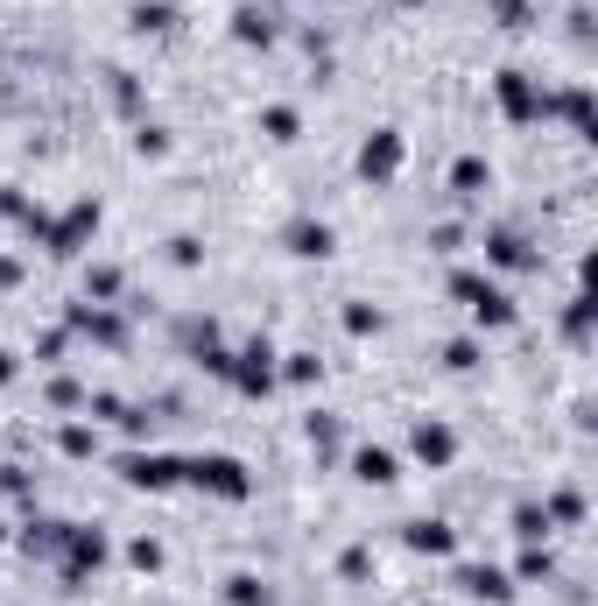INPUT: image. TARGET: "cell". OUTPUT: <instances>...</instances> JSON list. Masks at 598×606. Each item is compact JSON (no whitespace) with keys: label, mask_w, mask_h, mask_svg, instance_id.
<instances>
[{"label":"cell","mask_w":598,"mask_h":606,"mask_svg":"<svg viewBox=\"0 0 598 606\" xmlns=\"http://www.w3.org/2000/svg\"><path fill=\"white\" fill-rule=\"evenodd\" d=\"M184 480H190V486H204V494H219V500H247V494H253L247 466H239V458H226V452L184 458Z\"/></svg>","instance_id":"cell-1"},{"label":"cell","mask_w":598,"mask_h":606,"mask_svg":"<svg viewBox=\"0 0 598 606\" xmlns=\"http://www.w3.org/2000/svg\"><path fill=\"white\" fill-rule=\"evenodd\" d=\"M451 297L465 304L472 318L486 324V332H507V324H514V304H507V289L486 283V275H465V269H458V275H451Z\"/></svg>","instance_id":"cell-2"},{"label":"cell","mask_w":598,"mask_h":606,"mask_svg":"<svg viewBox=\"0 0 598 606\" xmlns=\"http://www.w3.org/2000/svg\"><path fill=\"white\" fill-rule=\"evenodd\" d=\"M92 233H99V205H92V198H78V205H71L64 219H57V226H42L36 240L50 247V255H78V247L92 240Z\"/></svg>","instance_id":"cell-3"},{"label":"cell","mask_w":598,"mask_h":606,"mask_svg":"<svg viewBox=\"0 0 598 606\" xmlns=\"http://www.w3.org/2000/svg\"><path fill=\"white\" fill-rule=\"evenodd\" d=\"M226 374H233L239 395H267V388H275V346H267V338H253V346L239 353Z\"/></svg>","instance_id":"cell-4"},{"label":"cell","mask_w":598,"mask_h":606,"mask_svg":"<svg viewBox=\"0 0 598 606\" xmlns=\"http://www.w3.org/2000/svg\"><path fill=\"white\" fill-rule=\"evenodd\" d=\"M395 170H401V135H395V127L366 135V149H359V176H366V184H387Z\"/></svg>","instance_id":"cell-5"},{"label":"cell","mask_w":598,"mask_h":606,"mask_svg":"<svg viewBox=\"0 0 598 606\" xmlns=\"http://www.w3.org/2000/svg\"><path fill=\"white\" fill-rule=\"evenodd\" d=\"M127 480L148 486V494H162V486L184 480V458H170V452H134V458H127Z\"/></svg>","instance_id":"cell-6"},{"label":"cell","mask_w":598,"mask_h":606,"mask_svg":"<svg viewBox=\"0 0 598 606\" xmlns=\"http://www.w3.org/2000/svg\"><path fill=\"white\" fill-rule=\"evenodd\" d=\"M64 551H71V565H64V579H71V585H78L85 571L107 565V536H99V529H64Z\"/></svg>","instance_id":"cell-7"},{"label":"cell","mask_w":598,"mask_h":606,"mask_svg":"<svg viewBox=\"0 0 598 606\" xmlns=\"http://www.w3.org/2000/svg\"><path fill=\"white\" fill-rule=\"evenodd\" d=\"M500 107H507V121H535V113H543V92H535L528 85V71H500Z\"/></svg>","instance_id":"cell-8"},{"label":"cell","mask_w":598,"mask_h":606,"mask_svg":"<svg viewBox=\"0 0 598 606\" xmlns=\"http://www.w3.org/2000/svg\"><path fill=\"white\" fill-rule=\"evenodd\" d=\"M415 458H423V466H451V458H458V437L444 431V423H415Z\"/></svg>","instance_id":"cell-9"},{"label":"cell","mask_w":598,"mask_h":606,"mask_svg":"<svg viewBox=\"0 0 598 606\" xmlns=\"http://www.w3.org/2000/svg\"><path fill=\"white\" fill-rule=\"evenodd\" d=\"M458 585H465L472 599H514L507 571H493V565H465V571H458Z\"/></svg>","instance_id":"cell-10"},{"label":"cell","mask_w":598,"mask_h":606,"mask_svg":"<svg viewBox=\"0 0 598 606\" xmlns=\"http://www.w3.org/2000/svg\"><path fill=\"white\" fill-rule=\"evenodd\" d=\"M352 472L366 486H395L401 472H395V452H381V445H366V452H352Z\"/></svg>","instance_id":"cell-11"},{"label":"cell","mask_w":598,"mask_h":606,"mask_svg":"<svg viewBox=\"0 0 598 606\" xmlns=\"http://www.w3.org/2000/svg\"><path fill=\"white\" fill-rule=\"evenodd\" d=\"M409 551H415V557H451L458 536H451L444 522H409Z\"/></svg>","instance_id":"cell-12"},{"label":"cell","mask_w":598,"mask_h":606,"mask_svg":"<svg viewBox=\"0 0 598 606\" xmlns=\"http://www.w3.org/2000/svg\"><path fill=\"white\" fill-rule=\"evenodd\" d=\"M486 255L500 261V269H528V240H521V233H486Z\"/></svg>","instance_id":"cell-13"},{"label":"cell","mask_w":598,"mask_h":606,"mask_svg":"<svg viewBox=\"0 0 598 606\" xmlns=\"http://www.w3.org/2000/svg\"><path fill=\"white\" fill-rule=\"evenodd\" d=\"M289 247L296 255H332V226H324V219H303V226H289Z\"/></svg>","instance_id":"cell-14"},{"label":"cell","mask_w":598,"mask_h":606,"mask_svg":"<svg viewBox=\"0 0 598 606\" xmlns=\"http://www.w3.org/2000/svg\"><path fill=\"white\" fill-rule=\"evenodd\" d=\"M233 36H239V42H267L275 28H267V14H261V8H239V14H233Z\"/></svg>","instance_id":"cell-15"},{"label":"cell","mask_w":598,"mask_h":606,"mask_svg":"<svg viewBox=\"0 0 598 606\" xmlns=\"http://www.w3.org/2000/svg\"><path fill=\"white\" fill-rule=\"evenodd\" d=\"M78 332H92V338H107V346H120V318H107V310H78Z\"/></svg>","instance_id":"cell-16"},{"label":"cell","mask_w":598,"mask_h":606,"mask_svg":"<svg viewBox=\"0 0 598 606\" xmlns=\"http://www.w3.org/2000/svg\"><path fill=\"white\" fill-rule=\"evenodd\" d=\"M451 184H458V198H472V190H486V162H478V156H465V162H458V170H451Z\"/></svg>","instance_id":"cell-17"},{"label":"cell","mask_w":598,"mask_h":606,"mask_svg":"<svg viewBox=\"0 0 598 606\" xmlns=\"http://www.w3.org/2000/svg\"><path fill=\"white\" fill-rule=\"evenodd\" d=\"M514 536H521V543H543V536H549V515H543V508H514Z\"/></svg>","instance_id":"cell-18"},{"label":"cell","mask_w":598,"mask_h":606,"mask_svg":"<svg viewBox=\"0 0 598 606\" xmlns=\"http://www.w3.org/2000/svg\"><path fill=\"white\" fill-rule=\"evenodd\" d=\"M261 135H275V141H296V113H289V107H267V113H261Z\"/></svg>","instance_id":"cell-19"},{"label":"cell","mask_w":598,"mask_h":606,"mask_svg":"<svg viewBox=\"0 0 598 606\" xmlns=\"http://www.w3.org/2000/svg\"><path fill=\"white\" fill-rule=\"evenodd\" d=\"M444 367H458V374H465V367H478V346H472V338H458V346H444Z\"/></svg>","instance_id":"cell-20"},{"label":"cell","mask_w":598,"mask_h":606,"mask_svg":"<svg viewBox=\"0 0 598 606\" xmlns=\"http://www.w3.org/2000/svg\"><path fill=\"white\" fill-rule=\"evenodd\" d=\"M289 381H317V353H289V367H282Z\"/></svg>","instance_id":"cell-21"},{"label":"cell","mask_w":598,"mask_h":606,"mask_svg":"<svg viewBox=\"0 0 598 606\" xmlns=\"http://www.w3.org/2000/svg\"><path fill=\"white\" fill-rule=\"evenodd\" d=\"M346 332H381V310H366V304H352V310H346Z\"/></svg>","instance_id":"cell-22"},{"label":"cell","mask_w":598,"mask_h":606,"mask_svg":"<svg viewBox=\"0 0 598 606\" xmlns=\"http://www.w3.org/2000/svg\"><path fill=\"white\" fill-rule=\"evenodd\" d=\"M549 515V522H577V515H585V500H577V494H557V508H543Z\"/></svg>","instance_id":"cell-23"},{"label":"cell","mask_w":598,"mask_h":606,"mask_svg":"<svg viewBox=\"0 0 598 606\" xmlns=\"http://www.w3.org/2000/svg\"><path fill=\"white\" fill-rule=\"evenodd\" d=\"M127 557H134V565H141V571H155V565H162V543H155V536H141V543H134Z\"/></svg>","instance_id":"cell-24"},{"label":"cell","mask_w":598,"mask_h":606,"mask_svg":"<svg viewBox=\"0 0 598 606\" xmlns=\"http://www.w3.org/2000/svg\"><path fill=\"white\" fill-rule=\"evenodd\" d=\"M92 445H99V437L85 431V423H71V431H64V452H71V458H85V452H92Z\"/></svg>","instance_id":"cell-25"},{"label":"cell","mask_w":598,"mask_h":606,"mask_svg":"<svg viewBox=\"0 0 598 606\" xmlns=\"http://www.w3.org/2000/svg\"><path fill=\"white\" fill-rule=\"evenodd\" d=\"M521 579H549V551H543V543H535V551L521 557Z\"/></svg>","instance_id":"cell-26"},{"label":"cell","mask_w":598,"mask_h":606,"mask_svg":"<svg viewBox=\"0 0 598 606\" xmlns=\"http://www.w3.org/2000/svg\"><path fill=\"white\" fill-rule=\"evenodd\" d=\"M14 275H22V261H0V289H8V283H14Z\"/></svg>","instance_id":"cell-27"},{"label":"cell","mask_w":598,"mask_h":606,"mask_svg":"<svg viewBox=\"0 0 598 606\" xmlns=\"http://www.w3.org/2000/svg\"><path fill=\"white\" fill-rule=\"evenodd\" d=\"M8 381H14V353H0V388H8Z\"/></svg>","instance_id":"cell-28"},{"label":"cell","mask_w":598,"mask_h":606,"mask_svg":"<svg viewBox=\"0 0 598 606\" xmlns=\"http://www.w3.org/2000/svg\"><path fill=\"white\" fill-rule=\"evenodd\" d=\"M401 8H415V0H401Z\"/></svg>","instance_id":"cell-29"},{"label":"cell","mask_w":598,"mask_h":606,"mask_svg":"<svg viewBox=\"0 0 598 606\" xmlns=\"http://www.w3.org/2000/svg\"><path fill=\"white\" fill-rule=\"evenodd\" d=\"M0 543H8V529H0Z\"/></svg>","instance_id":"cell-30"}]
</instances>
